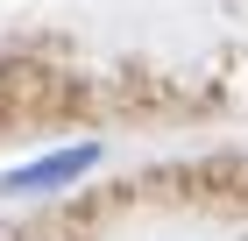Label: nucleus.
<instances>
[{
  "label": "nucleus",
  "mask_w": 248,
  "mask_h": 241,
  "mask_svg": "<svg viewBox=\"0 0 248 241\" xmlns=\"http://www.w3.org/2000/svg\"><path fill=\"white\" fill-rule=\"evenodd\" d=\"M93 163H99V142H71V149H50V156H36V163H15L7 177H0V192H7V199H43V192L78 185Z\"/></svg>",
  "instance_id": "f257e3e1"
}]
</instances>
